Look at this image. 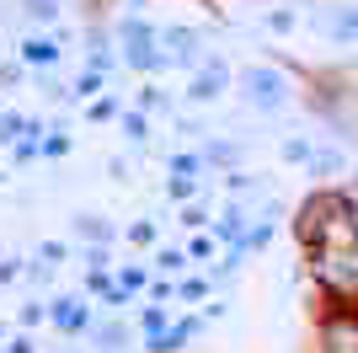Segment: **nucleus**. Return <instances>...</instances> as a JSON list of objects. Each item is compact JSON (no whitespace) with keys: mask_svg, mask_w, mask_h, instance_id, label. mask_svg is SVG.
<instances>
[{"mask_svg":"<svg viewBox=\"0 0 358 353\" xmlns=\"http://www.w3.org/2000/svg\"><path fill=\"white\" fill-rule=\"evenodd\" d=\"M327 348L331 353H358V321H331L327 326Z\"/></svg>","mask_w":358,"mask_h":353,"instance_id":"1","label":"nucleus"}]
</instances>
